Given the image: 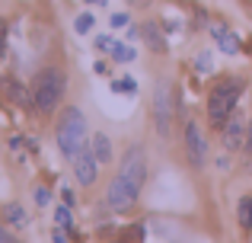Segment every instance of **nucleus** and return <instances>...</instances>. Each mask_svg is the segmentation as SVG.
Segmentation results:
<instances>
[{"instance_id": "nucleus-1", "label": "nucleus", "mask_w": 252, "mask_h": 243, "mask_svg": "<svg viewBox=\"0 0 252 243\" xmlns=\"http://www.w3.org/2000/svg\"><path fill=\"white\" fill-rule=\"evenodd\" d=\"M144 182H147V150H144L141 144H131V147L125 150L122 163H118L115 176H112L109 189H105V205L115 214L134 211Z\"/></svg>"}, {"instance_id": "nucleus-2", "label": "nucleus", "mask_w": 252, "mask_h": 243, "mask_svg": "<svg viewBox=\"0 0 252 243\" xmlns=\"http://www.w3.org/2000/svg\"><path fill=\"white\" fill-rule=\"evenodd\" d=\"M64 93H67V74H64L58 64H48L42 68L29 83V96H32V106H35L38 115H51L58 112Z\"/></svg>"}, {"instance_id": "nucleus-3", "label": "nucleus", "mask_w": 252, "mask_h": 243, "mask_svg": "<svg viewBox=\"0 0 252 243\" xmlns=\"http://www.w3.org/2000/svg\"><path fill=\"white\" fill-rule=\"evenodd\" d=\"M246 90L243 77H220L208 93V122L214 128H223V122L240 109V96Z\"/></svg>"}, {"instance_id": "nucleus-4", "label": "nucleus", "mask_w": 252, "mask_h": 243, "mask_svg": "<svg viewBox=\"0 0 252 243\" xmlns=\"http://www.w3.org/2000/svg\"><path fill=\"white\" fill-rule=\"evenodd\" d=\"M55 144L67 160L77 154V150H83L86 144H90V128H86V115H83L80 106L61 109L58 125H55Z\"/></svg>"}, {"instance_id": "nucleus-5", "label": "nucleus", "mask_w": 252, "mask_h": 243, "mask_svg": "<svg viewBox=\"0 0 252 243\" xmlns=\"http://www.w3.org/2000/svg\"><path fill=\"white\" fill-rule=\"evenodd\" d=\"M179 109V100L172 96V83L163 80L154 93V125L160 138H172V115Z\"/></svg>"}, {"instance_id": "nucleus-6", "label": "nucleus", "mask_w": 252, "mask_h": 243, "mask_svg": "<svg viewBox=\"0 0 252 243\" xmlns=\"http://www.w3.org/2000/svg\"><path fill=\"white\" fill-rule=\"evenodd\" d=\"M182 141H185V160H189V167L191 170H204V160H208V138H204L201 125L195 119L185 122Z\"/></svg>"}, {"instance_id": "nucleus-7", "label": "nucleus", "mask_w": 252, "mask_h": 243, "mask_svg": "<svg viewBox=\"0 0 252 243\" xmlns=\"http://www.w3.org/2000/svg\"><path fill=\"white\" fill-rule=\"evenodd\" d=\"M99 167H102V163L96 160V154L90 150V144L70 157V170H74V176H77V182H80V186H93V182H96Z\"/></svg>"}, {"instance_id": "nucleus-8", "label": "nucleus", "mask_w": 252, "mask_h": 243, "mask_svg": "<svg viewBox=\"0 0 252 243\" xmlns=\"http://www.w3.org/2000/svg\"><path fill=\"white\" fill-rule=\"evenodd\" d=\"M246 131H249V122H246V115L236 109V112L223 122V147H227L230 154L240 150V147H246Z\"/></svg>"}, {"instance_id": "nucleus-9", "label": "nucleus", "mask_w": 252, "mask_h": 243, "mask_svg": "<svg viewBox=\"0 0 252 243\" xmlns=\"http://www.w3.org/2000/svg\"><path fill=\"white\" fill-rule=\"evenodd\" d=\"M141 38L147 42V48H150V51H157V55H163V51L169 48L166 35H163V29H160L157 23H144V26H141Z\"/></svg>"}, {"instance_id": "nucleus-10", "label": "nucleus", "mask_w": 252, "mask_h": 243, "mask_svg": "<svg viewBox=\"0 0 252 243\" xmlns=\"http://www.w3.org/2000/svg\"><path fill=\"white\" fill-rule=\"evenodd\" d=\"M90 150L96 154V160L102 163H112V157H115V150H112V138L102 135V131H96V135H90Z\"/></svg>"}, {"instance_id": "nucleus-11", "label": "nucleus", "mask_w": 252, "mask_h": 243, "mask_svg": "<svg viewBox=\"0 0 252 243\" xmlns=\"http://www.w3.org/2000/svg\"><path fill=\"white\" fill-rule=\"evenodd\" d=\"M236 221H240V227L243 231H252V195H243L240 199V205H236Z\"/></svg>"}, {"instance_id": "nucleus-12", "label": "nucleus", "mask_w": 252, "mask_h": 243, "mask_svg": "<svg viewBox=\"0 0 252 243\" xmlns=\"http://www.w3.org/2000/svg\"><path fill=\"white\" fill-rule=\"evenodd\" d=\"M3 221L6 224H29V214H26L23 205H16V202H10V205H3Z\"/></svg>"}, {"instance_id": "nucleus-13", "label": "nucleus", "mask_w": 252, "mask_h": 243, "mask_svg": "<svg viewBox=\"0 0 252 243\" xmlns=\"http://www.w3.org/2000/svg\"><path fill=\"white\" fill-rule=\"evenodd\" d=\"M217 45H220V51H227V55H236V51L243 48V45H240V35H236V32H227V29L217 35Z\"/></svg>"}, {"instance_id": "nucleus-14", "label": "nucleus", "mask_w": 252, "mask_h": 243, "mask_svg": "<svg viewBox=\"0 0 252 243\" xmlns=\"http://www.w3.org/2000/svg\"><path fill=\"white\" fill-rule=\"evenodd\" d=\"M134 58H137V51H134V45H131V42H118L115 51H112V61H118V64H131Z\"/></svg>"}, {"instance_id": "nucleus-15", "label": "nucleus", "mask_w": 252, "mask_h": 243, "mask_svg": "<svg viewBox=\"0 0 252 243\" xmlns=\"http://www.w3.org/2000/svg\"><path fill=\"white\" fill-rule=\"evenodd\" d=\"M55 221H58V227H64L67 234H74V231H77L74 218H70V205H64V202H61V205L55 208Z\"/></svg>"}, {"instance_id": "nucleus-16", "label": "nucleus", "mask_w": 252, "mask_h": 243, "mask_svg": "<svg viewBox=\"0 0 252 243\" xmlns=\"http://www.w3.org/2000/svg\"><path fill=\"white\" fill-rule=\"evenodd\" d=\"M112 93H118V96H137V80H134V77H118V80L112 83Z\"/></svg>"}, {"instance_id": "nucleus-17", "label": "nucleus", "mask_w": 252, "mask_h": 243, "mask_svg": "<svg viewBox=\"0 0 252 243\" xmlns=\"http://www.w3.org/2000/svg\"><path fill=\"white\" fill-rule=\"evenodd\" d=\"M195 70L198 74H214V55H211V51H198L195 55Z\"/></svg>"}, {"instance_id": "nucleus-18", "label": "nucleus", "mask_w": 252, "mask_h": 243, "mask_svg": "<svg viewBox=\"0 0 252 243\" xmlns=\"http://www.w3.org/2000/svg\"><path fill=\"white\" fill-rule=\"evenodd\" d=\"M93 26H96L93 13H80V16L74 19V29H77V35H90V32H93Z\"/></svg>"}, {"instance_id": "nucleus-19", "label": "nucleus", "mask_w": 252, "mask_h": 243, "mask_svg": "<svg viewBox=\"0 0 252 243\" xmlns=\"http://www.w3.org/2000/svg\"><path fill=\"white\" fill-rule=\"evenodd\" d=\"M93 45H96V51H102V55H112L118 42L112 35H96V38H93Z\"/></svg>"}, {"instance_id": "nucleus-20", "label": "nucleus", "mask_w": 252, "mask_h": 243, "mask_svg": "<svg viewBox=\"0 0 252 243\" xmlns=\"http://www.w3.org/2000/svg\"><path fill=\"white\" fill-rule=\"evenodd\" d=\"M109 23H112V29H125V26H131V16L128 13H112Z\"/></svg>"}, {"instance_id": "nucleus-21", "label": "nucleus", "mask_w": 252, "mask_h": 243, "mask_svg": "<svg viewBox=\"0 0 252 243\" xmlns=\"http://www.w3.org/2000/svg\"><path fill=\"white\" fill-rule=\"evenodd\" d=\"M61 202H64V205H70V208H74V205H77V195H74V189H67V186H64V189H61Z\"/></svg>"}, {"instance_id": "nucleus-22", "label": "nucleus", "mask_w": 252, "mask_h": 243, "mask_svg": "<svg viewBox=\"0 0 252 243\" xmlns=\"http://www.w3.org/2000/svg\"><path fill=\"white\" fill-rule=\"evenodd\" d=\"M125 38H128V42H137V38H141V26H125Z\"/></svg>"}, {"instance_id": "nucleus-23", "label": "nucleus", "mask_w": 252, "mask_h": 243, "mask_svg": "<svg viewBox=\"0 0 252 243\" xmlns=\"http://www.w3.org/2000/svg\"><path fill=\"white\" fill-rule=\"evenodd\" d=\"M51 243H70L67 240V231H64V227H58V231L51 234Z\"/></svg>"}, {"instance_id": "nucleus-24", "label": "nucleus", "mask_w": 252, "mask_h": 243, "mask_svg": "<svg viewBox=\"0 0 252 243\" xmlns=\"http://www.w3.org/2000/svg\"><path fill=\"white\" fill-rule=\"evenodd\" d=\"M48 199H51L48 189H35V202H38V205H48Z\"/></svg>"}, {"instance_id": "nucleus-25", "label": "nucleus", "mask_w": 252, "mask_h": 243, "mask_svg": "<svg viewBox=\"0 0 252 243\" xmlns=\"http://www.w3.org/2000/svg\"><path fill=\"white\" fill-rule=\"evenodd\" d=\"M246 157L252 160V119H249V131H246Z\"/></svg>"}, {"instance_id": "nucleus-26", "label": "nucleus", "mask_w": 252, "mask_h": 243, "mask_svg": "<svg viewBox=\"0 0 252 243\" xmlns=\"http://www.w3.org/2000/svg\"><path fill=\"white\" fill-rule=\"evenodd\" d=\"M0 243H19L16 237H13L10 231H3V227H0Z\"/></svg>"}, {"instance_id": "nucleus-27", "label": "nucleus", "mask_w": 252, "mask_h": 243, "mask_svg": "<svg viewBox=\"0 0 252 243\" xmlns=\"http://www.w3.org/2000/svg\"><path fill=\"white\" fill-rule=\"evenodd\" d=\"M3 48H6V26L0 23V58H3Z\"/></svg>"}, {"instance_id": "nucleus-28", "label": "nucleus", "mask_w": 252, "mask_h": 243, "mask_svg": "<svg viewBox=\"0 0 252 243\" xmlns=\"http://www.w3.org/2000/svg\"><path fill=\"white\" fill-rule=\"evenodd\" d=\"M93 70H96V74H109V61H96Z\"/></svg>"}, {"instance_id": "nucleus-29", "label": "nucleus", "mask_w": 252, "mask_h": 243, "mask_svg": "<svg viewBox=\"0 0 252 243\" xmlns=\"http://www.w3.org/2000/svg\"><path fill=\"white\" fill-rule=\"evenodd\" d=\"M128 3H131V6H147L150 0H128Z\"/></svg>"}, {"instance_id": "nucleus-30", "label": "nucleus", "mask_w": 252, "mask_h": 243, "mask_svg": "<svg viewBox=\"0 0 252 243\" xmlns=\"http://www.w3.org/2000/svg\"><path fill=\"white\" fill-rule=\"evenodd\" d=\"M83 3H96V6H105L109 0H83Z\"/></svg>"}, {"instance_id": "nucleus-31", "label": "nucleus", "mask_w": 252, "mask_h": 243, "mask_svg": "<svg viewBox=\"0 0 252 243\" xmlns=\"http://www.w3.org/2000/svg\"><path fill=\"white\" fill-rule=\"evenodd\" d=\"M246 3H249V13H252V0H246Z\"/></svg>"}]
</instances>
